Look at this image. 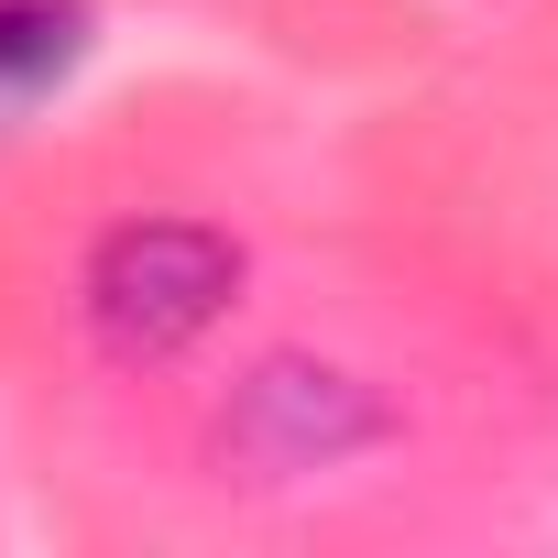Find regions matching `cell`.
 Wrapping results in <instances>:
<instances>
[{
	"instance_id": "6da1fadb",
	"label": "cell",
	"mask_w": 558,
	"mask_h": 558,
	"mask_svg": "<svg viewBox=\"0 0 558 558\" xmlns=\"http://www.w3.org/2000/svg\"><path fill=\"white\" fill-rule=\"evenodd\" d=\"M241 286V252L197 219H132L88 252V329L121 351V362H165L186 351Z\"/></svg>"
},
{
	"instance_id": "7a4b0ae2",
	"label": "cell",
	"mask_w": 558,
	"mask_h": 558,
	"mask_svg": "<svg viewBox=\"0 0 558 558\" xmlns=\"http://www.w3.org/2000/svg\"><path fill=\"white\" fill-rule=\"evenodd\" d=\"M241 416H274V427H286V438H274V460H340L351 438H373V405H362L340 373H318V362H274V373H252Z\"/></svg>"
},
{
	"instance_id": "3957f363",
	"label": "cell",
	"mask_w": 558,
	"mask_h": 558,
	"mask_svg": "<svg viewBox=\"0 0 558 558\" xmlns=\"http://www.w3.org/2000/svg\"><path fill=\"white\" fill-rule=\"evenodd\" d=\"M66 56H77V12L66 0H0V110H23Z\"/></svg>"
}]
</instances>
